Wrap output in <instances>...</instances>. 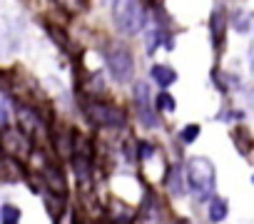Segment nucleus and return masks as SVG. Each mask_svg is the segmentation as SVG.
<instances>
[{
	"instance_id": "nucleus-12",
	"label": "nucleus",
	"mask_w": 254,
	"mask_h": 224,
	"mask_svg": "<svg viewBox=\"0 0 254 224\" xmlns=\"http://www.w3.org/2000/svg\"><path fill=\"white\" fill-rule=\"evenodd\" d=\"M227 217V202L224 199H212V204H209V219L212 222H222Z\"/></svg>"
},
{
	"instance_id": "nucleus-15",
	"label": "nucleus",
	"mask_w": 254,
	"mask_h": 224,
	"mask_svg": "<svg viewBox=\"0 0 254 224\" xmlns=\"http://www.w3.org/2000/svg\"><path fill=\"white\" fill-rule=\"evenodd\" d=\"M197 135H199V125H187V127L182 130V135H180V137H182V142H187V145H190V142H194V140H197Z\"/></svg>"
},
{
	"instance_id": "nucleus-17",
	"label": "nucleus",
	"mask_w": 254,
	"mask_h": 224,
	"mask_svg": "<svg viewBox=\"0 0 254 224\" xmlns=\"http://www.w3.org/2000/svg\"><path fill=\"white\" fill-rule=\"evenodd\" d=\"M157 107H160V110H175V100H172V95L162 92V95L157 97Z\"/></svg>"
},
{
	"instance_id": "nucleus-3",
	"label": "nucleus",
	"mask_w": 254,
	"mask_h": 224,
	"mask_svg": "<svg viewBox=\"0 0 254 224\" xmlns=\"http://www.w3.org/2000/svg\"><path fill=\"white\" fill-rule=\"evenodd\" d=\"M85 115H87V120L92 125H100V127H117L125 120L122 110L110 105V102H87L85 105Z\"/></svg>"
},
{
	"instance_id": "nucleus-13",
	"label": "nucleus",
	"mask_w": 254,
	"mask_h": 224,
	"mask_svg": "<svg viewBox=\"0 0 254 224\" xmlns=\"http://www.w3.org/2000/svg\"><path fill=\"white\" fill-rule=\"evenodd\" d=\"M212 35H214V43L224 38V13L222 10H214L212 15Z\"/></svg>"
},
{
	"instance_id": "nucleus-7",
	"label": "nucleus",
	"mask_w": 254,
	"mask_h": 224,
	"mask_svg": "<svg viewBox=\"0 0 254 224\" xmlns=\"http://www.w3.org/2000/svg\"><path fill=\"white\" fill-rule=\"evenodd\" d=\"M107 217H110V222L112 224H132V217H135V212L127 207V204H122V202H112L110 204V209H107Z\"/></svg>"
},
{
	"instance_id": "nucleus-1",
	"label": "nucleus",
	"mask_w": 254,
	"mask_h": 224,
	"mask_svg": "<svg viewBox=\"0 0 254 224\" xmlns=\"http://www.w3.org/2000/svg\"><path fill=\"white\" fill-rule=\"evenodd\" d=\"M187 184L197 199H207L214 192V165L207 157H192L187 165Z\"/></svg>"
},
{
	"instance_id": "nucleus-14",
	"label": "nucleus",
	"mask_w": 254,
	"mask_h": 224,
	"mask_svg": "<svg viewBox=\"0 0 254 224\" xmlns=\"http://www.w3.org/2000/svg\"><path fill=\"white\" fill-rule=\"evenodd\" d=\"M45 207H48V212H50V217L53 219H58L60 217V212H63V197H55L53 192L45 197Z\"/></svg>"
},
{
	"instance_id": "nucleus-16",
	"label": "nucleus",
	"mask_w": 254,
	"mask_h": 224,
	"mask_svg": "<svg viewBox=\"0 0 254 224\" xmlns=\"http://www.w3.org/2000/svg\"><path fill=\"white\" fill-rule=\"evenodd\" d=\"M3 219H5V224H15L18 219H20V209H15V207H3Z\"/></svg>"
},
{
	"instance_id": "nucleus-11",
	"label": "nucleus",
	"mask_w": 254,
	"mask_h": 224,
	"mask_svg": "<svg viewBox=\"0 0 254 224\" xmlns=\"http://www.w3.org/2000/svg\"><path fill=\"white\" fill-rule=\"evenodd\" d=\"M167 189H170L175 197L182 194V169H180V167H172V169H170V174H167Z\"/></svg>"
},
{
	"instance_id": "nucleus-2",
	"label": "nucleus",
	"mask_w": 254,
	"mask_h": 224,
	"mask_svg": "<svg viewBox=\"0 0 254 224\" xmlns=\"http://www.w3.org/2000/svg\"><path fill=\"white\" fill-rule=\"evenodd\" d=\"M115 20L117 28L127 35L140 33L142 23H145V5L140 3H117L115 5Z\"/></svg>"
},
{
	"instance_id": "nucleus-10",
	"label": "nucleus",
	"mask_w": 254,
	"mask_h": 224,
	"mask_svg": "<svg viewBox=\"0 0 254 224\" xmlns=\"http://www.w3.org/2000/svg\"><path fill=\"white\" fill-rule=\"evenodd\" d=\"M152 77H155V82L157 85H162V87H167V85H172L175 82V70L172 67H165V65H155L152 67Z\"/></svg>"
},
{
	"instance_id": "nucleus-9",
	"label": "nucleus",
	"mask_w": 254,
	"mask_h": 224,
	"mask_svg": "<svg viewBox=\"0 0 254 224\" xmlns=\"http://www.w3.org/2000/svg\"><path fill=\"white\" fill-rule=\"evenodd\" d=\"M18 120H20V132H25V135H30V132H35V127H38V115L30 110V107H20V112H18Z\"/></svg>"
},
{
	"instance_id": "nucleus-18",
	"label": "nucleus",
	"mask_w": 254,
	"mask_h": 224,
	"mask_svg": "<svg viewBox=\"0 0 254 224\" xmlns=\"http://www.w3.org/2000/svg\"><path fill=\"white\" fill-rule=\"evenodd\" d=\"M8 127V107L3 105L0 107V130H5Z\"/></svg>"
},
{
	"instance_id": "nucleus-4",
	"label": "nucleus",
	"mask_w": 254,
	"mask_h": 224,
	"mask_svg": "<svg viewBox=\"0 0 254 224\" xmlns=\"http://www.w3.org/2000/svg\"><path fill=\"white\" fill-rule=\"evenodd\" d=\"M107 70H110V75L117 80V82H130L132 80V72H135V65H132V57H130V53L127 50H110V55H107Z\"/></svg>"
},
{
	"instance_id": "nucleus-8",
	"label": "nucleus",
	"mask_w": 254,
	"mask_h": 224,
	"mask_svg": "<svg viewBox=\"0 0 254 224\" xmlns=\"http://www.w3.org/2000/svg\"><path fill=\"white\" fill-rule=\"evenodd\" d=\"M43 179L48 184V189L53 194H65V179H63V172L55 167V165H48L45 172H43Z\"/></svg>"
},
{
	"instance_id": "nucleus-5",
	"label": "nucleus",
	"mask_w": 254,
	"mask_h": 224,
	"mask_svg": "<svg viewBox=\"0 0 254 224\" xmlns=\"http://www.w3.org/2000/svg\"><path fill=\"white\" fill-rule=\"evenodd\" d=\"M0 145H3V150L13 157V160H25L33 150L30 145V137L20 130H13V132H5L3 137H0Z\"/></svg>"
},
{
	"instance_id": "nucleus-6",
	"label": "nucleus",
	"mask_w": 254,
	"mask_h": 224,
	"mask_svg": "<svg viewBox=\"0 0 254 224\" xmlns=\"http://www.w3.org/2000/svg\"><path fill=\"white\" fill-rule=\"evenodd\" d=\"M137 110H140V117H142V125L147 127H155L157 120H155V112L150 110V87L145 82L137 85Z\"/></svg>"
}]
</instances>
